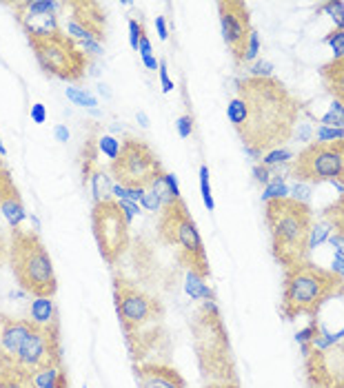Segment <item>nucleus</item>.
Masks as SVG:
<instances>
[{
    "label": "nucleus",
    "instance_id": "8",
    "mask_svg": "<svg viewBox=\"0 0 344 388\" xmlns=\"http://www.w3.org/2000/svg\"><path fill=\"white\" fill-rule=\"evenodd\" d=\"M289 176L302 184H336L344 193V138L311 142L289 162Z\"/></svg>",
    "mask_w": 344,
    "mask_h": 388
},
{
    "label": "nucleus",
    "instance_id": "58",
    "mask_svg": "<svg viewBox=\"0 0 344 388\" xmlns=\"http://www.w3.org/2000/svg\"><path fill=\"white\" fill-rule=\"evenodd\" d=\"M98 91H100V93H103L105 98H111V91L107 89V84H100V87H98Z\"/></svg>",
    "mask_w": 344,
    "mask_h": 388
},
{
    "label": "nucleus",
    "instance_id": "62",
    "mask_svg": "<svg viewBox=\"0 0 344 388\" xmlns=\"http://www.w3.org/2000/svg\"><path fill=\"white\" fill-rule=\"evenodd\" d=\"M84 388H87V386H84Z\"/></svg>",
    "mask_w": 344,
    "mask_h": 388
},
{
    "label": "nucleus",
    "instance_id": "13",
    "mask_svg": "<svg viewBox=\"0 0 344 388\" xmlns=\"http://www.w3.org/2000/svg\"><path fill=\"white\" fill-rule=\"evenodd\" d=\"M305 382L309 388H344V340L305 355Z\"/></svg>",
    "mask_w": 344,
    "mask_h": 388
},
{
    "label": "nucleus",
    "instance_id": "54",
    "mask_svg": "<svg viewBox=\"0 0 344 388\" xmlns=\"http://www.w3.org/2000/svg\"><path fill=\"white\" fill-rule=\"evenodd\" d=\"M331 271H333V273H338V276L344 280V257H340V255H336V257H333V266H331Z\"/></svg>",
    "mask_w": 344,
    "mask_h": 388
},
{
    "label": "nucleus",
    "instance_id": "50",
    "mask_svg": "<svg viewBox=\"0 0 344 388\" xmlns=\"http://www.w3.org/2000/svg\"><path fill=\"white\" fill-rule=\"evenodd\" d=\"M165 180H167V186L169 191L174 193V198H180V186H178V178L174 174H165Z\"/></svg>",
    "mask_w": 344,
    "mask_h": 388
},
{
    "label": "nucleus",
    "instance_id": "59",
    "mask_svg": "<svg viewBox=\"0 0 344 388\" xmlns=\"http://www.w3.org/2000/svg\"><path fill=\"white\" fill-rule=\"evenodd\" d=\"M5 155H7V149L3 145V140H0V157H5Z\"/></svg>",
    "mask_w": 344,
    "mask_h": 388
},
{
    "label": "nucleus",
    "instance_id": "2",
    "mask_svg": "<svg viewBox=\"0 0 344 388\" xmlns=\"http://www.w3.org/2000/svg\"><path fill=\"white\" fill-rule=\"evenodd\" d=\"M113 304L125 333V342L134 364L158 349L165 340V306L163 302L138 289L122 278H113Z\"/></svg>",
    "mask_w": 344,
    "mask_h": 388
},
{
    "label": "nucleus",
    "instance_id": "53",
    "mask_svg": "<svg viewBox=\"0 0 344 388\" xmlns=\"http://www.w3.org/2000/svg\"><path fill=\"white\" fill-rule=\"evenodd\" d=\"M53 136H56V140H58V142H67L69 140V129L65 124H56Z\"/></svg>",
    "mask_w": 344,
    "mask_h": 388
},
{
    "label": "nucleus",
    "instance_id": "49",
    "mask_svg": "<svg viewBox=\"0 0 344 388\" xmlns=\"http://www.w3.org/2000/svg\"><path fill=\"white\" fill-rule=\"evenodd\" d=\"M329 242H331V247L336 249V255L344 257V235L331 233V235H329Z\"/></svg>",
    "mask_w": 344,
    "mask_h": 388
},
{
    "label": "nucleus",
    "instance_id": "6",
    "mask_svg": "<svg viewBox=\"0 0 344 388\" xmlns=\"http://www.w3.org/2000/svg\"><path fill=\"white\" fill-rule=\"evenodd\" d=\"M9 266L18 286L34 297H53L58 291L49 251L36 231L13 228L9 242Z\"/></svg>",
    "mask_w": 344,
    "mask_h": 388
},
{
    "label": "nucleus",
    "instance_id": "37",
    "mask_svg": "<svg viewBox=\"0 0 344 388\" xmlns=\"http://www.w3.org/2000/svg\"><path fill=\"white\" fill-rule=\"evenodd\" d=\"M145 36V30H142V25L136 20V18H132L129 20V42H132V47L138 51V45H140V38Z\"/></svg>",
    "mask_w": 344,
    "mask_h": 388
},
{
    "label": "nucleus",
    "instance_id": "46",
    "mask_svg": "<svg viewBox=\"0 0 344 388\" xmlns=\"http://www.w3.org/2000/svg\"><path fill=\"white\" fill-rule=\"evenodd\" d=\"M32 120L36 122V124H42L47 120V109H45V105H40V103H36V105H32Z\"/></svg>",
    "mask_w": 344,
    "mask_h": 388
},
{
    "label": "nucleus",
    "instance_id": "31",
    "mask_svg": "<svg viewBox=\"0 0 344 388\" xmlns=\"http://www.w3.org/2000/svg\"><path fill=\"white\" fill-rule=\"evenodd\" d=\"M320 122H322V127H338V129H342L344 127V107L333 103L331 109L324 113Z\"/></svg>",
    "mask_w": 344,
    "mask_h": 388
},
{
    "label": "nucleus",
    "instance_id": "28",
    "mask_svg": "<svg viewBox=\"0 0 344 388\" xmlns=\"http://www.w3.org/2000/svg\"><path fill=\"white\" fill-rule=\"evenodd\" d=\"M67 98L71 100L74 105H80V107H87V109H96L98 107V100L94 93L84 91V89H76V87H67Z\"/></svg>",
    "mask_w": 344,
    "mask_h": 388
},
{
    "label": "nucleus",
    "instance_id": "21",
    "mask_svg": "<svg viewBox=\"0 0 344 388\" xmlns=\"http://www.w3.org/2000/svg\"><path fill=\"white\" fill-rule=\"evenodd\" d=\"M0 211H3L5 220L9 222L11 231L13 228H20V224L27 220V213H25V205H23V198L16 189V184L9 186V191L3 198V205H0Z\"/></svg>",
    "mask_w": 344,
    "mask_h": 388
},
{
    "label": "nucleus",
    "instance_id": "12",
    "mask_svg": "<svg viewBox=\"0 0 344 388\" xmlns=\"http://www.w3.org/2000/svg\"><path fill=\"white\" fill-rule=\"evenodd\" d=\"M13 366L27 373V375H36L42 368L63 366L60 328H45V326L34 324L30 335L23 342L18 357H16V364Z\"/></svg>",
    "mask_w": 344,
    "mask_h": 388
},
{
    "label": "nucleus",
    "instance_id": "36",
    "mask_svg": "<svg viewBox=\"0 0 344 388\" xmlns=\"http://www.w3.org/2000/svg\"><path fill=\"white\" fill-rule=\"evenodd\" d=\"M140 205L145 207L147 211H160L163 209L160 198L155 195L153 189H145V193H142V198H140Z\"/></svg>",
    "mask_w": 344,
    "mask_h": 388
},
{
    "label": "nucleus",
    "instance_id": "38",
    "mask_svg": "<svg viewBox=\"0 0 344 388\" xmlns=\"http://www.w3.org/2000/svg\"><path fill=\"white\" fill-rule=\"evenodd\" d=\"M342 138H344V131L338 127H320V131H318V142H333Z\"/></svg>",
    "mask_w": 344,
    "mask_h": 388
},
{
    "label": "nucleus",
    "instance_id": "60",
    "mask_svg": "<svg viewBox=\"0 0 344 388\" xmlns=\"http://www.w3.org/2000/svg\"><path fill=\"white\" fill-rule=\"evenodd\" d=\"M336 337H338V342H340V340H344V328H342V330H340V333H338V335H336Z\"/></svg>",
    "mask_w": 344,
    "mask_h": 388
},
{
    "label": "nucleus",
    "instance_id": "24",
    "mask_svg": "<svg viewBox=\"0 0 344 388\" xmlns=\"http://www.w3.org/2000/svg\"><path fill=\"white\" fill-rule=\"evenodd\" d=\"M91 191H94V205L98 202H111L113 200V182L111 176H107L105 169H98L89 180Z\"/></svg>",
    "mask_w": 344,
    "mask_h": 388
},
{
    "label": "nucleus",
    "instance_id": "57",
    "mask_svg": "<svg viewBox=\"0 0 344 388\" xmlns=\"http://www.w3.org/2000/svg\"><path fill=\"white\" fill-rule=\"evenodd\" d=\"M5 255H7V244H5L3 235H0V266H3V262H5Z\"/></svg>",
    "mask_w": 344,
    "mask_h": 388
},
{
    "label": "nucleus",
    "instance_id": "5",
    "mask_svg": "<svg viewBox=\"0 0 344 388\" xmlns=\"http://www.w3.org/2000/svg\"><path fill=\"white\" fill-rule=\"evenodd\" d=\"M265 222L271 235V253L282 269L309 260V238L313 231V211L293 198L265 202Z\"/></svg>",
    "mask_w": 344,
    "mask_h": 388
},
{
    "label": "nucleus",
    "instance_id": "15",
    "mask_svg": "<svg viewBox=\"0 0 344 388\" xmlns=\"http://www.w3.org/2000/svg\"><path fill=\"white\" fill-rule=\"evenodd\" d=\"M13 16L20 22L27 38H49L60 34L58 27V11L63 5L51 3V0H20V3H9Z\"/></svg>",
    "mask_w": 344,
    "mask_h": 388
},
{
    "label": "nucleus",
    "instance_id": "47",
    "mask_svg": "<svg viewBox=\"0 0 344 388\" xmlns=\"http://www.w3.org/2000/svg\"><path fill=\"white\" fill-rule=\"evenodd\" d=\"M80 49L84 51V53H94V56H100L103 53V47H100V42H96V40H82L80 42Z\"/></svg>",
    "mask_w": 344,
    "mask_h": 388
},
{
    "label": "nucleus",
    "instance_id": "56",
    "mask_svg": "<svg viewBox=\"0 0 344 388\" xmlns=\"http://www.w3.org/2000/svg\"><path fill=\"white\" fill-rule=\"evenodd\" d=\"M136 118H138V122H140V127H142V129H149V118H147V113H145V111H138V116H136Z\"/></svg>",
    "mask_w": 344,
    "mask_h": 388
},
{
    "label": "nucleus",
    "instance_id": "14",
    "mask_svg": "<svg viewBox=\"0 0 344 388\" xmlns=\"http://www.w3.org/2000/svg\"><path fill=\"white\" fill-rule=\"evenodd\" d=\"M218 16L222 27V38L227 47L231 49L236 65H245V56L251 38V18L249 7L242 0H220L218 3Z\"/></svg>",
    "mask_w": 344,
    "mask_h": 388
},
{
    "label": "nucleus",
    "instance_id": "27",
    "mask_svg": "<svg viewBox=\"0 0 344 388\" xmlns=\"http://www.w3.org/2000/svg\"><path fill=\"white\" fill-rule=\"evenodd\" d=\"M187 293L191 295V299H213V293L205 284V278H200L198 273L187 276Z\"/></svg>",
    "mask_w": 344,
    "mask_h": 388
},
{
    "label": "nucleus",
    "instance_id": "18",
    "mask_svg": "<svg viewBox=\"0 0 344 388\" xmlns=\"http://www.w3.org/2000/svg\"><path fill=\"white\" fill-rule=\"evenodd\" d=\"M71 9V22H76L82 32H87L96 42L105 40V9L94 0H78L69 3Z\"/></svg>",
    "mask_w": 344,
    "mask_h": 388
},
{
    "label": "nucleus",
    "instance_id": "42",
    "mask_svg": "<svg viewBox=\"0 0 344 388\" xmlns=\"http://www.w3.org/2000/svg\"><path fill=\"white\" fill-rule=\"evenodd\" d=\"M178 134H180V138H189L191 136V131H193V116H180L178 118Z\"/></svg>",
    "mask_w": 344,
    "mask_h": 388
},
{
    "label": "nucleus",
    "instance_id": "11",
    "mask_svg": "<svg viewBox=\"0 0 344 388\" xmlns=\"http://www.w3.org/2000/svg\"><path fill=\"white\" fill-rule=\"evenodd\" d=\"M91 228L103 260L113 266L129 249V222L116 200L94 205Z\"/></svg>",
    "mask_w": 344,
    "mask_h": 388
},
{
    "label": "nucleus",
    "instance_id": "9",
    "mask_svg": "<svg viewBox=\"0 0 344 388\" xmlns=\"http://www.w3.org/2000/svg\"><path fill=\"white\" fill-rule=\"evenodd\" d=\"M36 63L47 76L60 78L67 82H78L89 67V56L84 53L74 38L67 34H56L49 38H30Z\"/></svg>",
    "mask_w": 344,
    "mask_h": 388
},
{
    "label": "nucleus",
    "instance_id": "29",
    "mask_svg": "<svg viewBox=\"0 0 344 388\" xmlns=\"http://www.w3.org/2000/svg\"><path fill=\"white\" fill-rule=\"evenodd\" d=\"M120 149H122V145H120L118 138H113V136H98V151L105 153L111 162L120 155Z\"/></svg>",
    "mask_w": 344,
    "mask_h": 388
},
{
    "label": "nucleus",
    "instance_id": "10",
    "mask_svg": "<svg viewBox=\"0 0 344 388\" xmlns=\"http://www.w3.org/2000/svg\"><path fill=\"white\" fill-rule=\"evenodd\" d=\"M111 176L122 186L149 189L158 178L165 176V169L145 140L127 138L122 142L120 155L111 162Z\"/></svg>",
    "mask_w": 344,
    "mask_h": 388
},
{
    "label": "nucleus",
    "instance_id": "30",
    "mask_svg": "<svg viewBox=\"0 0 344 388\" xmlns=\"http://www.w3.org/2000/svg\"><path fill=\"white\" fill-rule=\"evenodd\" d=\"M200 191H203L205 207H207L209 211L216 209V202H213V195H211V184H209V167H207V164L200 167Z\"/></svg>",
    "mask_w": 344,
    "mask_h": 388
},
{
    "label": "nucleus",
    "instance_id": "23",
    "mask_svg": "<svg viewBox=\"0 0 344 388\" xmlns=\"http://www.w3.org/2000/svg\"><path fill=\"white\" fill-rule=\"evenodd\" d=\"M0 388H38L34 375H27L16 366L0 368Z\"/></svg>",
    "mask_w": 344,
    "mask_h": 388
},
{
    "label": "nucleus",
    "instance_id": "44",
    "mask_svg": "<svg viewBox=\"0 0 344 388\" xmlns=\"http://www.w3.org/2000/svg\"><path fill=\"white\" fill-rule=\"evenodd\" d=\"M116 202H118V207L122 209V213H125L127 222H132L134 215H138V213H140V207H138V202H129V200H116Z\"/></svg>",
    "mask_w": 344,
    "mask_h": 388
},
{
    "label": "nucleus",
    "instance_id": "19",
    "mask_svg": "<svg viewBox=\"0 0 344 388\" xmlns=\"http://www.w3.org/2000/svg\"><path fill=\"white\" fill-rule=\"evenodd\" d=\"M320 80L324 91L333 98V103L344 107V56L320 67Z\"/></svg>",
    "mask_w": 344,
    "mask_h": 388
},
{
    "label": "nucleus",
    "instance_id": "52",
    "mask_svg": "<svg viewBox=\"0 0 344 388\" xmlns=\"http://www.w3.org/2000/svg\"><path fill=\"white\" fill-rule=\"evenodd\" d=\"M138 51H140L142 58H147V56H151V42H149V38H147V36H142V38H140Z\"/></svg>",
    "mask_w": 344,
    "mask_h": 388
},
{
    "label": "nucleus",
    "instance_id": "25",
    "mask_svg": "<svg viewBox=\"0 0 344 388\" xmlns=\"http://www.w3.org/2000/svg\"><path fill=\"white\" fill-rule=\"evenodd\" d=\"M98 138H89L82 147V184H89L98 167Z\"/></svg>",
    "mask_w": 344,
    "mask_h": 388
},
{
    "label": "nucleus",
    "instance_id": "41",
    "mask_svg": "<svg viewBox=\"0 0 344 388\" xmlns=\"http://www.w3.org/2000/svg\"><path fill=\"white\" fill-rule=\"evenodd\" d=\"M257 51H260V38H257V32L253 30V32H251V38H249V47H247L245 63L255 60V58H257Z\"/></svg>",
    "mask_w": 344,
    "mask_h": 388
},
{
    "label": "nucleus",
    "instance_id": "35",
    "mask_svg": "<svg viewBox=\"0 0 344 388\" xmlns=\"http://www.w3.org/2000/svg\"><path fill=\"white\" fill-rule=\"evenodd\" d=\"M324 11L331 13L336 30H344V5L342 3H326L324 5Z\"/></svg>",
    "mask_w": 344,
    "mask_h": 388
},
{
    "label": "nucleus",
    "instance_id": "39",
    "mask_svg": "<svg viewBox=\"0 0 344 388\" xmlns=\"http://www.w3.org/2000/svg\"><path fill=\"white\" fill-rule=\"evenodd\" d=\"M329 231H331V228H326V226H313L311 238H309V249L320 247V244L329 238Z\"/></svg>",
    "mask_w": 344,
    "mask_h": 388
},
{
    "label": "nucleus",
    "instance_id": "22",
    "mask_svg": "<svg viewBox=\"0 0 344 388\" xmlns=\"http://www.w3.org/2000/svg\"><path fill=\"white\" fill-rule=\"evenodd\" d=\"M34 382L38 388H69V375L65 370V364L38 370L34 375Z\"/></svg>",
    "mask_w": 344,
    "mask_h": 388
},
{
    "label": "nucleus",
    "instance_id": "43",
    "mask_svg": "<svg viewBox=\"0 0 344 388\" xmlns=\"http://www.w3.org/2000/svg\"><path fill=\"white\" fill-rule=\"evenodd\" d=\"M9 186H13V178L5 167H0V205H3V198L9 191Z\"/></svg>",
    "mask_w": 344,
    "mask_h": 388
},
{
    "label": "nucleus",
    "instance_id": "26",
    "mask_svg": "<svg viewBox=\"0 0 344 388\" xmlns=\"http://www.w3.org/2000/svg\"><path fill=\"white\" fill-rule=\"evenodd\" d=\"M322 218L326 220V224L333 228V233L344 235V193H340V198L333 205H329L322 211Z\"/></svg>",
    "mask_w": 344,
    "mask_h": 388
},
{
    "label": "nucleus",
    "instance_id": "33",
    "mask_svg": "<svg viewBox=\"0 0 344 388\" xmlns=\"http://www.w3.org/2000/svg\"><path fill=\"white\" fill-rule=\"evenodd\" d=\"M265 202H269V200H278V198H286V184L284 180L280 178H271V182L267 184V191L262 193Z\"/></svg>",
    "mask_w": 344,
    "mask_h": 388
},
{
    "label": "nucleus",
    "instance_id": "32",
    "mask_svg": "<svg viewBox=\"0 0 344 388\" xmlns=\"http://www.w3.org/2000/svg\"><path fill=\"white\" fill-rule=\"evenodd\" d=\"M324 42L329 47H333V58H342L344 56V30H331L324 36Z\"/></svg>",
    "mask_w": 344,
    "mask_h": 388
},
{
    "label": "nucleus",
    "instance_id": "55",
    "mask_svg": "<svg viewBox=\"0 0 344 388\" xmlns=\"http://www.w3.org/2000/svg\"><path fill=\"white\" fill-rule=\"evenodd\" d=\"M142 63H145V67L151 69V71H155L158 67H160V60H155L153 56H147V58H142Z\"/></svg>",
    "mask_w": 344,
    "mask_h": 388
},
{
    "label": "nucleus",
    "instance_id": "48",
    "mask_svg": "<svg viewBox=\"0 0 344 388\" xmlns=\"http://www.w3.org/2000/svg\"><path fill=\"white\" fill-rule=\"evenodd\" d=\"M253 174H255V180H257V182H262V184H269V182H271V171H269V167H265V164H257V167L253 169Z\"/></svg>",
    "mask_w": 344,
    "mask_h": 388
},
{
    "label": "nucleus",
    "instance_id": "7",
    "mask_svg": "<svg viewBox=\"0 0 344 388\" xmlns=\"http://www.w3.org/2000/svg\"><path fill=\"white\" fill-rule=\"evenodd\" d=\"M158 235L169 247H178V262L189 273H198L205 280L209 278L211 271L207 262L205 242L200 238L198 226L182 198L174 200V202H169L160 209Z\"/></svg>",
    "mask_w": 344,
    "mask_h": 388
},
{
    "label": "nucleus",
    "instance_id": "61",
    "mask_svg": "<svg viewBox=\"0 0 344 388\" xmlns=\"http://www.w3.org/2000/svg\"><path fill=\"white\" fill-rule=\"evenodd\" d=\"M0 167H3V157H0Z\"/></svg>",
    "mask_w": 344,
    "mask_h": 388
},
{
    "label": "nucleus",
    "instance_id": "51",
    "mask_svg": "<svg viewBox=\"0 0 344 388\" xmlns=\"http://www.w3.org/2000/svg\"><path fill=\"white\" fill-rule=\"evenodd\" d=\"M155 27H158V36H160V40H167L169 38V30H167V20L163 16L155 18Z\"/></svg>",
    "mask_w": 344,
    "mask_h": 388
},
{
    "label": "nucleus",
    "instance_id": "17",
    "mask_svg": "<svg viewBox=\"0 0 344 388\" xmlns=\"http://www.w3.org/2000/svg\"><path fill=\"white\" fill-rule=\"evenodd\" d=\"M138 388H187V380L169 364L138 362L134 364Z\"/></svg>",
    "mask_w": 344,
    "mask_h": 388
},
{
    "label": "nucleus",
    "instance_id": "4",
    "mask_svg": "<svg viewBox=\"0 0 344 388\" xmlns=\"http://www.w3.org/2000/svg\"><path fill=\"white\" fill-rule=\"evenodd\" d=\"M338 297H344V280L331 269H322L311 260L284 269L280 311L286 320L300 315L318 318L326 302Z\"/></svg>",
    "mask_w": 344,
    "mask_h": 388
},
{
    "label": "nucleus",
    "instance_id": "20",
    "mask_svg": "<svg viewBox=\"0 0 344 388\" xmlns=\"http://www.w3.org/2000/svg\"><path fill=\"white\" fill-rule=\"evenodd\" d=\"M30 320L36 326H45V328H60L58 320V309H56V302L51 297H36L32 302L30 309Z\"/></svg>",
    "mask_w": 344,
    "mask_h": 388
},
{
    "label": "nucleus",
    "instance_id": "16",
    "mask_svg": "<svg viewBox=\"0 0 344 388\" xmlns=\"http://www.w3.org/2000/svg\"><path fill=\"white\" fill-rule=\"evenodd\" d=\"M32 326L34 324L27 318H11V315L0 313V368L16 364L18 351Z\"/></svg>",
    "mask_w": 344,
    "mask_h": 388
},
{
    "label": "nucleus",
    "instance_id": "45",
    "mask_svg": "<svg viewBox=\"0 0 344 388\" xmlns=\"http://www.w3.org/2000/svg\"><path fill=\"white\" fill-rule=\"evenodd\" d=\"M158 71H160V82H163V91H165V93L174 91V82H171V78H169L167 60H160V67H158Z\"/></svg>",
    "mask_w": 344,
    "mask_h": 388
},
{
    "label": "nucleus",
    "instance_id": "1",
    "mask_svg": "<svg viewBox=\"0 0 344 388\" xmlns=\"http://www.w3.org/2000/svg\"><path fill=\"white\" fill-rule=\"evenodd\" d=\"M236 91L227 116L253 157L280 149L291 140L302 105L278 78L249 76L238 80Z\"/></svg>",
    "mask_w": 344,
    "mask_h": 388
},
{
    "label": "nucleus",
    "instance_id": "34",
    "mask_svg": "<svg viewBox=\"0 0 344 388\" xmlns=\"http://www.w3.org/2000/svg\"><path fill=\"white\" fill-rule=\"evenodd\" d=\"M293 160V153L286 151V149H274L269 151L265 157H262V164L265 167H271V164H280V162H291Z\"/></svg>",
    "mask_w": 344,
    "mask_h": 388
},
{
    "label": "nucleus",
    "instance_id": "40",
    "mask_svg": "<svg viewBox=\"0 0 344 388\" xmlns=\"http://www.w3.org/2000/svg\"><path fill=\"white\" fill-rule=\"evenodd\" d=\"M271 74H274V65L267 60H257L251 69L253 78H271Z\"/></svg>",
    "mask_w": 344,
    "mask_h": 388
},
{
    "label": "nucleus",
    "instance_id": "3",
    "mask_svg": "<svg viewBox=\"0 0 344 388\" xmlns=\"http://www.w3.org/2000/svg\"><path fill=\"white\" fill-rule=\"evenodd\" d=\"M191 333L200 375H203V388L240 386L229 333L213 299H205V304L196 311Z\"/></svg>",
    "mask_w": 344,
    "mask_h": 388
}]
</instances>
